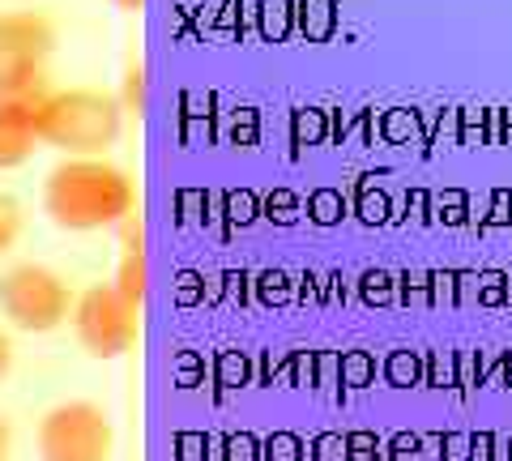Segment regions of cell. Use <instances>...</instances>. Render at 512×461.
Masks as SVG:
<instances>
[{
  "mask_svg": "<svg viewBox=\"0 0 512 461\" xmlns=\"http://www.w3.org/2000/svg\"><path fill=\"white\" fill-rule=\"evenodd\" d=\"M116 291L124 295V304L141 308V299H146V252H141V231L133 235V222H128V248L120 257V274H116Z\"/></svg>",
  "mask_w": 512,
  "mask_h": 461,
  "instance_id": "ba28073f",
  "label": "cell"
},
{
  "mask_svg": "<svg viewBox=\"0 0 512 461\" xmlns=\"http://www.w3.org/2000/svg\"><path fill=\"white\" fill-rule=\"evenodd\" d=\"M137 205V188L120 167L103 158H69L47 171L43 210L60 231H103L128 222Z\"/></svg>",
  "mask_w": 512,
  "mask_h": 461,
  "instance_id": "6da1fadb",
  "label": "cell"
},
{
  "mask_svg": "<svg viewBox=\"0 0 512 461\" xmlns=\"http://www.w3.org/2000/svg\"><path fill=\"white\" fill-rule=\"evenodd\" d=\"M231 461H252V440L248 436L231 440Z\"/></svg>",
  "mask_w": 512,
  "mask_h": 461,
  "instance_id": "5bb4252c",
  "label": "cell"
},
{
  "mask_svg": "<svg viewBox=\"0 0 512 461\" xmlns=\"http://www.w3.org/2000/svg\"><path fill=\"white\" fill-rule=\"evenodd\" d=\"M265 457L269 461H299V440L295 436H274L265 444Z\"/></svg>",
  "mask_w": 512,
  "mask_h": 461,
  "instance_id": "30bf717a",
  "label": "cell"
},
{
  "mask_svg": "<svg viewBox=\"0 0 512 461\" xmlns=\"http://www.w3.org/2000/svg\"><path fill=\"white\" fill-rule=\"evenodd\" d=\"M0 316L22 333H52L73 316V291L56 269L22 261L0 274Z\"/></svg>",
  "mask_w": 512,
  "mask_h": 461,
  "instance_id": "277c9868",
  "label": "cell"
},
{
  "mask_svg": "<svg viewBox=\"0 0 512 461\" xmlns=\"http://www.w3.org/2000/svg\"><path fill=\"white\" fill-rule=\"evenodd\" d=\"M56 52V22L39 9L0 13V99L47 94V56Z\"/></svg>",
  "mask_w": 512,
  "mask_h": 461,
  "instance_id": "3957f363",
  "label": "cell"
},
{
  "mask_svg": "<svg viewBox=\"0 0 512 461\" xmlns=\"http://www.w3.org/2000/svg\"><path fill=\"white\" fill-rule=\"evenodd\" d=\"M39 461H111V419L94 402H60L39 423Z\"/></svg>",
  "mask_w": 512,
  "mask_h": 461,
  "instance_id": "5b68a950",
  "label": "cell"
},
{
  "mask_svg": "<svg viewBox=\"0 0 512 461\" xmlns=\"http://www.w3.org/2000/svg\"><path fill=\"white\" fill-rule=\"evenodd\" d=\"M120 124L124 107L103 90H47L39 103L43 146L64 150L69 158H99L107 146H116Z\"/></svg>",
  "mask_w": 512,
  "mask_h": 461,
  "instance_id": "7a4b0ae2",
  "label": "cell"
},
{
  "mask_svg": "<svg viewBox=\"0 0 512 461\" xmlns=\"http://www.w3.org/2000/svg\"><path fill=\"white\" fill-rule=\"evenodd\" d=\"M22 235V201L13 193H0V257L18 244Z\"/></svg>",
  "mask_w": 512,
  "mask_h": 461,
  "instance_id": "9c48e42d",
  "label": "cell"
},
{
  "mask_svg": "<svg viewBox=\"0 0 512 461\" xmlns=\"http://www.w3.org/2000/svg\"><path fill=\"white\" fill-rule=\"evenodd\" d=\"M73 333L94 359H116L137 338V308L111 282H99L73 299Z\"/></svg>",
  "mask_w": 512,
  "mask_h": 461,
  "instance_id": "8992f818",
  "label": "cell"
},
{
  "mask_svg": "<svg viewBox=\"0 0 512 461\" xmlns=\"http://www.w3.org/2000/svg\"><path fill=\"white\" fill-rule=\"evenodd\" d=\"M120 9H141V0H116Z\"/></svg>",
  "mask_w": 512,
  "mask_h": 461,
  "instance_id": "9a60e30c",
  "label": "cell"
},
{
  "mask_svg": "<svg viewBox=\"0 0 512 461\" xmlns=\"http://www.w3.org/2000/svg\"><path fill=\"white\" fill-rule=\"evenodd\" d=\"M39 99H0V171L22 167L43 146L39 137Z\"/></svg>",
  "mask_w": 512,
  "mask_h": 461,
  "instance_id": "52a82bcc",
  "label": "cell"
},
{
  "mask_svg": "<svg viewBox=\"0 0 512 461\" xmlns=\"http://www.w3.org/2000/svg\"><path fill=\"white\" fill-rule=\"evenodd\" d=\"M9 368H13V342L0 333V380L9 376Z\"/></svg>",
  "mask_w": 512,
  "mask_h": 461,
  "instance_id": "7c38bea8",
  "label": "cell"
},
{
  "mask_svg": "<svg viewBox=\"0 0 512 461\" xmlns=\"http://www.w3.org/2000/svg\"><path fill=\"white\" fill-rule=\"evenodd\" d=\"M124 77H128V82H124V103H120V107H124V111H141V69L133 65Z\"/></svg>",
  "mask_w": 512,
  "mask_h": 461,
  "instance_id": "8fae6325",
  "label": "cell"
},
{
  "mask_svg": "<svg viewBox=\"0 0 512 461\" xmlns=\"http://www.w3.org/2000/svg\"><path fill=\"white\" fill-rule=\"evenodd\" d=\"M9 449H13V427L5 415H0V461H9Z\"/></svg>",
  "mask_w": 512,
  "mask_h": 461,
  "instance_id": "4fadbf2b",
  "label": "cell"
}]
</instances>
